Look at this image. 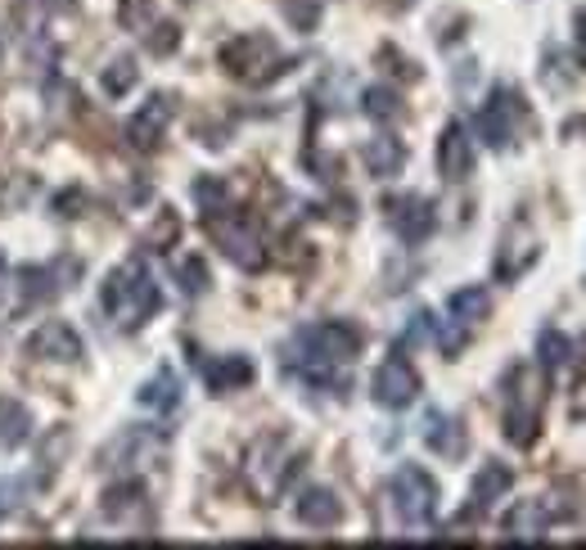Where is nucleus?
I'll return each mask as SVG.
<instances>
[{
    "mask_svg": "<svg viewBox=\"0 0 586 550\" xmlns=\"http://www.w3.org/2000/svg\"><path fill=\"white\" fill-rule=\"evenodd\" d=\"M159 302H163V289H159V280H153V275L145 271L140 258L113 266L109 280H104V289H100L104 316H109L117 329H127V334L140 329V325H149V316L159 312Z\"/></svg>",
    "mask_w": 586,
    "mask_h": 550,
    "instance_id": "1",
    "label": "nucleus"
},
{
    "mask_svg": "<svg viewBox=\"0 0 586 550\" xmlns=\"http://www.w3.org/2000/svg\"><path fill=\"white\" fill-rule=\"evenodd\" d=\"M388 497H392V510L402 518L407 528H428L438 514V483L428 470L420 465H402L388 483Z\"/></svg>",
    "mask_w": 586,
    "mask_h": 550,
    "instance_id": "2",
    "label": "nucleus"
},
{
    "mask_svg": "<svg viewBox=\"0 0 586 550\" xmlns=\"http://www.w3.org/2000/svg\"><path fill=\"white\" fill-rule=\"evenodd\" d=\"M523 117H528V109H523V100L514 96V90L497 86L487 96V104L478 109V122H474V132L487 149H510L519 140V127H523Z\"/></svg>",
    "mask_w": 586,
    "mask_h": 550,
    "instance_id": "3",
    "label": "nucleus"
},
{
    "mask_svg": "<svg viewBox=\"0 0 586 550\" xmlns=\"http://www.w3.org/2000/svg\"><path fill=\"white\" fill-rule=\"evenodd\" d=\"M222 64H226L230 77H244V82H266V77H275L280 68H289V64H280V54H275V41L262 37V33L235 37L222 50Z\"/></svg>",
    "mask_w": 586,
    "mask_h": 550,
    "instance_id": "4",
    "label": "nucleus"
},
{
    "mask_svg": "<svg viewBox=\"0 0 586 550\" xmlns=\"http://www.w3.org/2000/svg\"><path fill=\"white\" fill-rule=\"evenodd\" d=\"M370 397L384 407V411H407L415 397H420V371L407 361V352H392L379 361L375 379H370Z\"/></svg>",
    "mask_w": 586,
    "mask_h": 550,
    "instance_id": "5",
    "label": "nucleus"
},
{
    "mask_svg": "<svg viewBox=\"0 0 586 550\" xmlns=\"http://www.w3.org/2000/svg\"><path fill=\"white\" fill-rule=\"evenodd\" d=\"M208 230H212V239L222 243V253L235 262V266H244V271H262V262H266V243H262V235L253 230V222L249 217H208Z\"/></svg>",
    "mask_w": 586,
    "mask_h": 550,
    "instance_id": "6",
    "label": "nucleus"
},
{
    "mask_svg": "<svg viewBox=\"0 0 586 550\" xmlns=\"http://www.w3.org/2000/svg\"><path fill=\"white\" fill-rule=\"evenodd\" d=\"M172 117H176V96H167V90H153V96L132 113L127 122V140L136 149H159L167 127H172Z\"/></svg>",
    "mask_w": 586,
    "mask_h": 550,
    "instance_id": "7",
    "label": "nucleus"
},
{
    "mask_svg": "<svg viewBox=\"0 0 586 550\" xmlns=\"http://www.w3.org/2000/svg\"><path fill=\"white\" fill-rule=\"evenodd\" d=\"M541 258V239H537V230H528V222H514L506 235H501V249H497V280H519L523 271H528L533 262Z\"/></svg>",
    "mask_w": 586,
    "mask_h": 550,
    "instance_id": "8",
    "label": "nucleus"
},
{
    "mask_svg": "<svg viewBox=\"0 0 586 550\" xmlns=\"http://www.w3.org/2000/svg\"><path fill=\"white\" fill-rule=\"evenodd\" d=\"M384 208H388V226L397 230V239H402V243H424L428 235H434V226H438V212H434V203L420 199V195L388 199Z\"/></svg>",
    "mask_w": 586,
    "mask_h": 550,
    "instance_id": "9",
    "label": "nucleus"
},
{
    "mask_svg": "<svg viewBox=\"0 0 586 550\" xmlns=\"http://www.w3.org/2000/svg\"><path fill=\"white\" fill-rule=\"evenodd\" d=\"M438 172H442V180H451V186H460V180L474 176V140H470V132L460 127V122H447V127H442Z\"/></svg>",
    "mask_w": 586,
    "mask_h": 550,
    "instance_id": "10",
    "label": "nucleus"
},
{
    "mask_svg": "<svg viewBox=\"0 0 586 550\" xmlns=\"http://www.w3.org/2000/svg\"><path fill=\"white\" fill-rule=\"evenodd\" d=\"M27 352L41 357V361H82V339H77V329L68 321H46L33 339H27Z\"/></svg>",
    "mask_w": 586,
    "mask_h": 550,
    "instance_id": "11",
    "label": "nucleus"
},
{
    "mask_svg": "<svg viewBox=\"0 0 586 550\" xmlns=\"http://www.w3.org/2000/svg\"><path fill=\"white\" fill-rule=\"evenodd\" d=\"M420 438L428 442V451H438L442 461H460V455H465V447H470L465 424L451 420V415H442V411H428V415H424Z\"/></svg>",
    "mask_w": 586,
    "mask_h": 550,
    "instance_id": "12",
    "label": "nucleus"
},
{
    "mask_svg": "<svg viewBox=\"0 0 586 550\" xmlns=\"http://www.w3.org/2000/svg\"><path fill=\"white\" fill-rule=\"evenodd\" d=\"M514 487V470L506 461H487L478 474H474V487H470V518L474 514H487L506 492Z\"/></svg>",
    "mask_w": 586,
    "mask_h": 550,
    "instance_id": "13",
    "label": "nucleus"
},
{
    "mask_svg": "<svg viewBox=\"0 0 586 550\" xmlns=\"http://www.w3.org/2000/svg\"><path fill=\"white\" fill-rule=\"evenodd\" d=\"M203 379H208L212 392H239V388H249L258 379V365H253V357H244V352H226V357L203 365Z\"/></svg>",
    "mask_w": 586,
    "mask_h": 550,
    "instance_id": "14",
    "label": "nucleus"
},
{
    "mask_svg": "<svg viewBox=\"0 0 586 550\" xmlns=\"http://www.w3.org/2000/svg\"><path fill=\"white\" fill-rule=\"evenodd\" d=\"M294 514H298V524H307V528H338L344 524V501H338L329 487H307V492L298 497V505H294Z\"/></svg>",
    "mask_w": 586,
    "mask_h": 550,
    "instance_id": "15",
    "label": "nucleus"
},
{
    "mask_svg": "<svg viewBox=\"0 0 586 550\" xmlns=\"http://www.w3.org/2000/svg\"><path fill=\"white\" fill-rule=\"evenodd\" d=\"M560 514H569V510H554V501L550 497H537V501H519L514 510H510V518H506V533L510 537H541L554 518Z\"/></svg>",
    "mask_w": 586,
    "mask_h": 550,
    "instance_id": "16",
    "label": "nucleus"
},
{
    "mask_svg": "<svg viewBox=\"0 0 586 550\" xmlns=\"http://www.w3.org/2000/svg\"><path fill=\"white\" fill-rule=\"evenodd\" d=\"M361 159H365V172L370 176H397V172H402L407 167V145L402 140H397V136H370L365 140V149H361Z\"/></svg>",
    "mask_w": 586,
    "mask_h": 550,
    "instance_id": "17",
    "label": "nucleus"
},
{
    "mask_svg": "<svg viewBox=\"0 0 586 550\" xmlns=\"http://www.w3.org/2000/svg\"><path fill=\"white\" fill-rule=\"evenodd\" d=\"M447 312H451V321H460V325H483V321L491 316V293H487L483 285H465V289H456V293L447 298Z\"/></svg>",
    "mask_w": 586,
    "mask_h": 550,
    "instance_id": "18",
    "label": "nucleus"
},
{
    "mask_svg": "<svg viewBox=\"0 0 586 550\" xmlns=\"http://www.w3.org/2000/svg\"><path fill=\"white\" fill-rule=\"evenodd\" d=\"M136 402H140L145 411H176V407H180V379H176V371L149 375V379L140 384V392H136Z\"/></svg>",
    "mask_w": 586,
    "mask_h": 550,
    "instance_id": "19",
    "label": "nucleus"
},
{
    "mask_svg": "<svg viewBox=\"0 0 586 550\" xmlns=\"http://www.w3.org/2000/svg\"><path fill=\"white\" fill-rule=\"evenodd\" d=\"M569 361H573V339H569V334H560V329H546L537 339V365L550 379H560Z\"/></svg>",
    "mask_w": 586,
    "mask_h": 550,
    "instance_id": "20",
    "label": "nucleus"
},
{
    "mask_svg": "<svg viewBox=\"0 0 586 550\" xmlns=\"http://www.w3.org/2000/svg\"><path fill=\"white\" fill-rule=\"evenodd\" d=\"M541 434V407H519V402H506V438L514 447H533Z\"/></svg>",
    "mask_w": 586,
    "mask_h": 550,
    "instance_id": "21",
    "label": "nucleus"
},
{
    "mask_svg": "<svg viewBox=\"0 0 586 550\" xmlns=\"http://www.w3.org/2000/svg\"><path fill=\"white\" fill-rule=\"evenodd\" d=\"M136 510H145V487L132 478V483H117V487H109V497H104V514L109 518H127V514H136Z\"/></svg>",
    "mask_w": 586,
    "mask_h": 550,
    "instance_id": "22",
    "label": "nucleus"
},
{
    "mask_svg": "<svg viewBox=\"0 0 586 550\" xmlns=\"http://www.w3.org/2000/svg\"><path fill=\"white\" fill-rule=\"evenodd\" d=\"M136 82H140V64H136V59H113V64L100 73V86H104L109 100H122Z\"/></svg>",
    "mask_w": 586,
    "mask_h": 550,
    "instance_id": "23",
    "label": "nucleus"
},
{
    "mask_svg": "<svg viewBox=\"0 0 586 550\" xmlns=\"http://www.w3.org/2000/svg\"><path fill=\"white\" fill-rule=\"evenodd\" d=\"M33 434V415H27L18 402H0V442L5 447H18Z\"/></svg>",
    "mask_w": 586,
    "mask_h": 550,
    "instance_id": "24",
    "label": "nucleus"
},
{
    "mask_svg": "<svg viewBox=\"0 0 586 550\" xmlns=\"http://www.w3.org/2000/svg\"><path fill=\"white\" fill-rule=\"evenodd\" d=\"M195 203L208 212V217H217V212L230 208V190H226V180L222 176H199L195 180Z\"/></svg>",
    "mask_w": 586,
    "mask_h": 550,
    "instance_id": "25",
    "label": "nucleus"
},
{
    "mask_svg": "<svg viewBox=\"0 0 586 550\" xmlns=\"http://www.w3.org/2000/svg\"><path fill=\"white\" fill-rule=\"evenodd\" d=\"M361 109L375 117V122H392V117H402V100H397V90L392 86H370L365 96H361Z\"/></svg>",
    "mask_w": 586,
    "mask_h": 550,
    "instance_id": "26",
    "label": "nucleus"
},
{
    "mask_svg": "<svg viewBox=\"0 0 586 550\" xmlns=\"http://www.w3.org/2000/svg\"><path fill=\"white\" fill-rule=\"evenodd\" d=\"M280 5H285V14L294 18L298 33H312V27L321 23V5H316V0H280Z\"/></svg>",
    "mask_w": 586,
    "mask_h": 550,
    "instance_id": "27",
    "label": "nucleus"
},
{
    "mask_svg": "<svg viewBox=\"0 0 586 550\" xmlns=\"http://www.w3.org/2000/svg\"><path fill=\"white\" fill-rule=\"evenodd\" d=\"M176 235H180V222H176V212H163V217L153 222V230H149V249H172V243H176Z\"/></svg>",
    "mask_w": 586,
    "mask_h": 550,
    "instance_id": "28",
    "label": "nucleus"
},
{
    "mask_svg": "<svg viewBox=\"0 0 586 550\" xmlns=\"http://www.w3.org/2000/svg\"><path fill=\"white\" fill-rule=\"evenodd\" d=\"M180 289L185 293H203L208 289V266L199 258H185L180 262Z\"/></svg>",
    "mask_w": 586,
    "mask_h": 550,
    "instance_id": "29",
    "label": "nucleus"
},
{
    "mask_svg": "<svg viewBox=\"0 0 586 550\" xmlns=\"http://www.w3.org/2000/svg\"><path fill=\"white\" fill-rule=\"evenodd\" d=\"M149 14H153V0H122V23L136 27V33L149 27Z\"/></svg>",
    "mask_w": 586,
    "mask_h": 550,
    "instance_id": "30",
    "label": "nucleus"
},
{
    "mask_svg": "<svg viewBox=\"0 0 586 550\" xmlns=\"http://www.w3.org/2000/svg\"><path fill=\"white\" fill-rule=\"evenodd\" d=\"M163 33H149V50L153 54H172L176 46H180V27L176 23H159Z\"/></svg>",
    "mask_w": 586,
    "mask_h": 550,
    "instance_id": "31",
    "label": "nucleus"
},
{
    "mask_svg": "<svg viewBox=\"0 0 586 550\" xmlns=\"http://www.w3.org/2000/svg\"><path fill=\"white\" fill-rule=\"evenodd\" d=\"M573 41H577V59L586 64V10L573 18Z\"/></svg>",
    "mask_w": 586,
    "mask_h": 550,
    "instance_id": "32",
    "label": "nucleus"
},
{
    "mask_svg": "<svg viewBox=\"0 0 586 550\" xmlns=\"http://www.w3.org/2000/svg\"><path fill=\"white\" fill-rule=\"evenodd\" d=\"M0 54H5V37H0Z\"/></svg>",
    "mask_w": 586,
    "mask_h": 550,
    "instance_id": "33",
    "label": "nucleus"
}]
</instances>
